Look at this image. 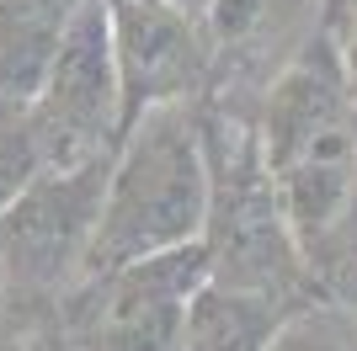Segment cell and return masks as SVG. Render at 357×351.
<instances>
[{"label":"cell","mask_w":357,"mask_h":351,"mask_svg":"<svg viewBox=\"0 0 357 351\" xmlns=\"http://www.w3.org/2000/svg\"><path fill=\"white\" fill-rule=\"evenodd\" d=\"M267 351H357V325L342 320L336 309L304 304L278 325V336L267 341Z\"/></svg>","instance_id":"9"},{"label":"cell","mask_w":357,"mask_h":351,"mask_svg":"<svg viewBox=\"0 0 357 351\" xmlns=\"http://www.w3.org/2000/svg\"><path fill=\"white\" fill-rule=\"evenodd\" d=\"M22 351H64V341H59V346H54V341H32V346H22ZM75 351V346H70Z\"/></svg>","instance_id":"12"},{"label":"cell","mask_w":357,"mask_h":351,"mask_svg":"<svg viewBox=\"0 0 357 351\" xmlns=\"http://www.w3.org/2000/svg\"><path fill=\"white\" fill-rule=\"evenodd\" d=\"M43 165H80L112 155L123 139V91L112 58L107 0H75L38 96L27 102Z\"/></svg>","instance_id":"4"},{"label":"cell","mask_w":357,"mask_h":351,"mask_svg":"<svg viewBox=\"0 0 357 351\" xmlns=\"http://www.w3.org/2000/svg\"><path fill=\"white\" fill-rule=\"evenodd\" d=\"M107 16L123 91V133L155 107L192 102L213 54L208 22L176 0H107Z\"/></svg>","instance_id":"6"},{"label":"cell","mask_w":357,"mask_h":351,"mask_svg":"<svg viewBox=\"0 0 357 351\" xmlns=\"http://www.w3.org/2000/svg\"><path fill=\"white\" fill-rule=\"evenodd\" d=\"M176 6H187V11H197V16L208 11V0H176Z\"/></svg>","instance_id":"13"},{"label":"cell","mask_w":357,"mask_h":351,"mask_svg":"<svg viewBox=\"0 0 357 351\" xmlns=\"http://www.w3.org/2000/svg\"><path fill=\"white\" fill-rule=\"evenodd\" d=\"M208 208L213 171L197 107L176 102L144 112L112 149L102 219L86 256V282L203 240Z\"/></svg>","instance_id":"1"},{"label":"cell","mask_w":357,"mask_h":351,"mask_svg":"<svg viewBox=\"0 0 357 351\" xmlns=\"http://www.w3.org/2000/svg\"><path fill=\"white\" fill-rule=\"evenodd\" d=\"M112 155L43 165L0 213V282L11 304H48L86 282Z\"/></svg>","instance_id":"2"},{"label":"cell","mask_w":357,"mask_h":351,"mask_svg":"<svg viewBox=\"0 0 357 351\" xmlns=\"http://www.w3.org/2000/svg\"><path fill=\"white\" fill-rule=\"evenodd\" d=\"M336 43H342V64H347V80H352V102H357V11L342 32H336Z\"/></svg>","instance_id":"11"},{"label":"cell","mask_w":357,"mask_h":351,"mask_svg":"<svg viewBox=\"0 0 357 351\" xmlns=\"http://www.w3.org/2000/svg\"><path fill=\"white\" fill-rule=\"evenodd\" d=\"M208 277H213L208 245L192 240L181 250H165V256L80 282L86 309H80L75 351H181L192 298L203 292Z\"/></svg>","instance_id":"5"},{"label":"cell","mask_w":357,"mask_h":351,"mask_svg":"<svg viewBox=\"0 0 357 351\" xmlns=\"http://www.w3.org/2000/svg\"><path fill=\"white\" fill-rule=\"evenodd\" d=\"M203 139H208V171H213V208H208V229H203L213 282L267 292L283 304H310L304 298L310 256L298 250L294 229L283 219V203L272 192L256 139L224 144L219 128H208V123H203Z\"/></svg>","instance_id":"3"},{"label":"cell","mask_w":357,"mask_h":351,"mask_svg":"<svg viewBox=\"0 0 357 351\" xmlns=\"http://www.w3.org/2000/svg\"><path fill=\"white\" fill-rule=\"evenodd\" d=\"M261 11H267V0H208L203 22H208V32L219 43H229V38H245L261 22Z\"/></svg>","instance_id":"10"},{"label":"cell","mask_w":357,"mask_h":351,"mask_svg":"<svg viewBox=\"0 0 357 351\" xmlns=\"http://www.w3.org/2000/svg\"><path fill=\"white\" fill-rule=\"evenodd\" d=\"M304 304H283L267 292H245L229 282H203V292L192 298L187 314V336L181 351H267V341L278 336V325Z\"/></svg>","instance_id":"7"},{"label":"cell","mask_w":357,"mask_h":351,"mask_svg":"<svg viewBox=\"0 0 357 351\" xmlns=\"http://www.w3.org/2000/svg\"><path fill=\"white\" fill-rule=\"evenodd\" d=\"M38 171H43V149H38V133H32L27 102L0 96V213Z\"/></svg>","instance_id":"8"}]
</instances>
